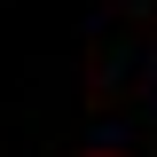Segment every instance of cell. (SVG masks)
Wrapping results in <instances>:
<instances>
[]
</instances>
